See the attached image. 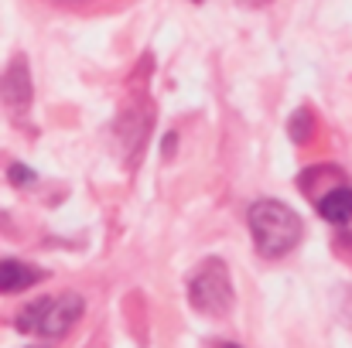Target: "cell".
<instances>
[{
    "label": "cell",
    "mask_w": 352,
    "mask_h": 348,
    "mask_svg": "<svg viewBox=\"0 0 352 348\" xmlns=\"http://www.w3.org/2000/svg\"><path fill=\"white\" fill-rule=\"evenodd\" d=\"M195 3H202V0H195Z\"/></svg>",
    "instance_id": "9c48e42d"
},
{
    "label": "cell",
    "mask_w": 352,
    "mask_h": 348,
    "mask_svg": "<svg viewBox=\"0 0 352 348\" xmlns=\"http://www.w3.org/2000/svg\"><path fill=\"white\" fill-rule=\"evenodd\" d=\"M192 294V308L209 314V318H223L233 308V280L223 259H206L188 287Z\"/></svg>",
    "instance_id": "3957f363"
},
{
    "label": "cell",
    "mask_w": 352,
    "mask_h": 348,
    "mask_svg": "<svg viewBox=\"0 0 352 348\" xmlns=\"http://www.w3.org/2000/svg\"><path fill=\"white\" fill-rule=\"evenodd\" d=\"M45 273H38V270H31V266H24V263H17V259H3L0 263V287H3V294H17V290H24V287H31L34 280H41Z\"/></svg>",
    "instance_id": "5b68a950"
},
{
    "label": "cell",
    "mask_w": 352,
    "mask_h": 348,
    "mask_svg": "<svg viewBox=\"0 0 352 348\" xmlns=\"http://www.w3.org/2000/svg\"><path fill=\"white\" fill-rule=\"evenodd\" d=\"M3 96H7V103H14V106H28V100H31V82H28V76H24V62L17 58L10 69H7V76H3Z\"/></svg>",
    "instance_id": "8992f818"
},
{
    "label": "cell",
    "mask_w": 352,
    "mask_h": 348,
    "mask_svg": "<svg viewBox=\"0 0 352 348\" xmlns=\"http://www.w3.org/2000/svg\"><path fill=\"white\" fill-rule=\"evenodd\" d=\"M318 212L336 226L352 222V188H332L325 198H318Z\"/></svg>",
    "instance_id": "277c9868"
},
{
    "label": "cell",
    "mask_w": 352,
    "mask_h": 348,
    "mask_svg": "<svg viewBox=\"0 0 352 348\" xmlns=\"http://www.w3.org/2000/svg\"><path fill=\"white\" fill-rule=\"evenodd\" d=\"M250 232H253V242H256V253L267 256V259H277L284 253H291L301 239V219L280 205V202H256L250 209Z\"/></svg>",
    "instance_id": "6da1fadb"
},
{
    "label": "cell",
    "mask_w": 352,
    "mask_h": 348,
    "mask_svg": "<svg viewBox=\"0 0 352 348\" xmlns=\"http://www.w3.org/2000/svg\"><path fill=\"white\" fill-rule=\"evenodd\" d=\"M223 348H239V345H223Z\"/></svg>",
    "instance_id": "ba28073f"
},
{
    "label": "cell",
    "mask_w": 352,
    "mask_h": 348,
    "mask_svg": "<svg viewBox=\"0 0 352 348\" xmlns=\"http://www.w3.org/2000/svg\"><path fill=\"white\" fill-rule=\"evenodd\" d=\"M10 178H14L17 185H28V181H34V174H31V171H24L21 164H14V167H10Z\"/></svg>",
    "instance_id": "52a82bcc"
},
{
    "label": "cell",
    "mask_w": 352,
    "mask_h": 348,
    "mask_svg": "<svg viewBox=\"0 0 352 348\" xmlns=\"http://www.w3.org/2000/svg\"><path fill=\"white\" fill-rule=\"evenodd\" d=\"M82 297L79 294H62V297H52V301H34L28 304L21 314H17V328L21 332H38V335H48V338H58L65 335L79 318H82Z\"/></svg>",
    "instance_id": "7a4b0ae2"
}]
</instances>
